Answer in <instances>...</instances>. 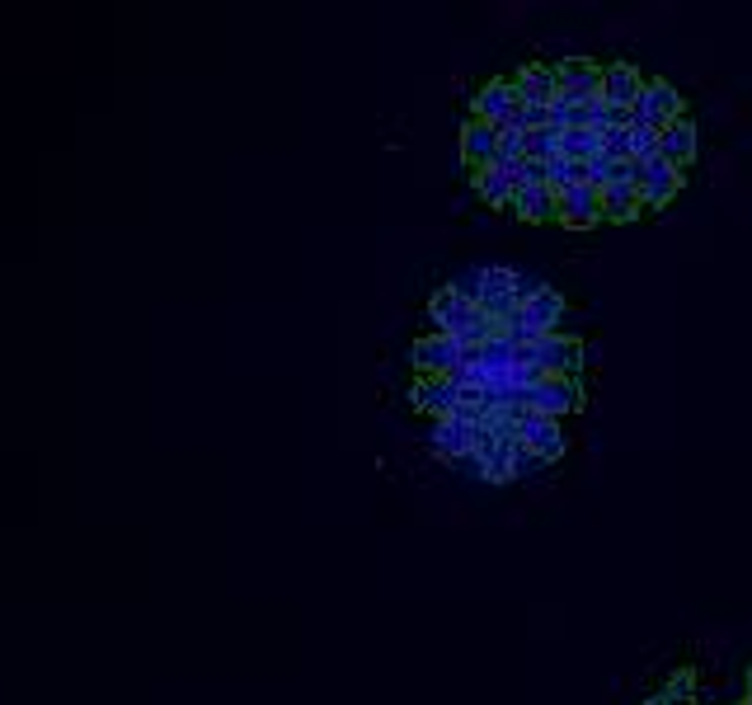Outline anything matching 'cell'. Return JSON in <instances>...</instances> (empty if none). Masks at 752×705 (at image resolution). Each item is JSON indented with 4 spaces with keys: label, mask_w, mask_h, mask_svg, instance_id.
Returning a JSON list of instances; mask_svg holds the SVG:
<instances>
[{
    "label": "cell",
    "mask_w": 752,
    "mask_h": 705,
    "mask_svg": "<svg viewBox=\"0 0 752 705\" xmlns=\"http://www.w3.org/2000/svg\"><path fill=\"white\" fill-rule=\"evenodd\" d=\"M518 184H531V188L550 184V165H546V161H522V170H518Z\"/></svg>",
    "instance_id": "30"
},
{
    "label": "cell",
    "mask_w": 752,
    "mask_h": 705,
    "mask_svg": "<svg viewBox=\"0 0 752 705\" xmlns=\"http://www.w3.org/2000/svg\"><path fill=\"white\" fill-rule=\"evenodd\" d=\"M602 155H611V161H630V127H607L602 132Z\"/></svg>",
    "instance_id": "27"
},
{
    "label": "cell",
    "mask_w": 752,
    "mask_h": 705,
    "mask_svg": "<svg viewBox=\"0 0 752 705\" xmlns=\"http://www.w3.org/2000/svg\"><path fill=\"white\" fill-rule=\"evenodd\" d=\"M546 292V283L537 278V273H522L518 268V278H512V297H518V306H527V302H537Z\"/></svg>",
    "instance_id": "28"
},
{
    "label": "cell",
    "mask_w": 752,
    "mask_h": 705,
    "mask_svg": "<svg viewBox=\"0 0 752 705\" xmlns=\"http://www.w3.org/2000/svg\"><path fill=\"white\" fill-rule=\"evenodd\" d=\"M537 470H546V461L518 438V447H512V480H527V476H537Z\"/></svg>",
    "instance_id": "26"
},
{
    "label": "cell",
    "mask_w": 752,
    "mask_h": 705,
    "mask_svg": "<svg viewBox=\"0 0 752 705\" xmlns=\"http://www.w3.org/2000/svg\"><path fill=\"white\" fill-rule=\"evenodd\" d=\"M659 161H668L682 174H687L691 161H697V123H691V117H678V123H668L659 132Z\"/></svg>",
    "instance_id": "11"
},
{
    "label": "cell",
    "mask_w": 752,
    "mask_h": 705,
    "mask_svg": "<svg viewBox=\"0 0 752 705\" xmlns=\"http://www.w3.org/2000/svg\"><path fill=\"white\" fill-rule=\"evenodd\" d=\"M560 127H537V132H527V161H556L560 155Z\"/></svg>",
    "instance_id": "22"
},
{
    "label": "cell",
    "mask_w": 752,
    "mask_h": 705,
    "mask_svg": "<svg viewBox=\"0 0 752 705\" xmlns=\"http://www.w3.org/2000/svg\"><path fill=\"white\" fill-rule=\"evenodd\" d=\"M512 278H518V268H508V264H480V306L485 302H504L512 297Z\"/></svg>",
    "instance_id": "21"
},
{
    "label": "cell",
    "mask_w": 752,
    "mask_h": 705,
    "mask_svg": "<svg viewBox=\"0 0 752 705\" xmlns=\"http://www.w3.org/2000/svg\"><path fill=\"white\" fill-rule=\"evenodd\" d=\"M743 701H752V668L743 673Z\"/></svg>",
    "instance_id": "31"
},
{
    "label": "cell",
    "mask_w": 752,
    "mask_h": 705,
    "mask_svg": "<svg viewBox=\"0 0 752 705\" xmlns=\"http://www.w3.org/2000/svg\"><path fill=\"white\" fill-rule=\"evenodd\" d=\"M475 193H480V203L489 207H512V193H518V180L504 170H475Z\"/></svg>",
    "instance_id": "19"
},
{
    "label": "cell",
    "mask_w": 752,
    "mask_h": 705,
    "mask_svg": "<svg viewBox=\"0 0 752 705\" xmlns=\"http://www.w3.org/2000/svg\"><path fill=\"white\" fill-rule=\"evenodd\" d=\"M499 136H504V127L485 123V117H470V123L461 127V155L475 170H489L494 155H499Z\"/></svg>",
    "instance_id": "13"
},
{
    "label": "cell",
    "mask_w": 752,
    "mask_h": 705,
    "mask_svg": "<svg viewBox=\"0 0 752 705\" xmlns=\"http://www.w3.org/2000/svg\"><path fill=\"white\" fill-rule=\"evenodd\" d=\"M512 212H518L522 222H560V193L550 184H541V188L518 184V193H512Z\"/></svg>",
    "instance_id": "14"
},
{
    "label": "cell",
    "mask_w": 752,
    "mask_h": 705,
    "mask_svg": "<svg viewBox=\"0 0 752 705\" xmlns=\"http://www.w3.org/2000/svg\"><path fill=\"white\" fill-rule=\"evenodd\" d=\"M560 320H565V297L556 287H546L537 302H527L522 306V325L531 329V335H560Z\"/></svg>",
    "instance_id": "15"
},
{
    "label": "cell",
    "mask_w": 752,
    "mask_h": 705,
    "mask_svg": "<svg viewBox=\"0 0 752 705\" xmlns=\"http://www.w3.org/2000/svg\"><path fill=\"white\" fill-rule=\"evenodd\" d=\"M682 180H687V174L672 170L668 161H649V165H644V180H640V198H644V207H663V203H672V193L682 188Z\"/></svg>",
    "instance_id": "16"
},
{
    "label": "cell",
    "mask_w": 752,
    "mask_h": 705,
    "mask_svg": "<svg viewBox=\"0 0 752 705\" xmlns=\"http://www.w3.org/2000/svg\"><path fill=\"white\" fill-rule=\"evenodd\" d=\"M640 94H644V75H640L636 67H626V62L607 67V81H602V100H607V104H617V109H636Z\"/></svg>",
    "instance_id": "17"
},
{
    "label": "cell",
    "mask_w": 752,
    "mask_h": 705,
    "mask_svg": "<svg viewBox=\"0 0 752 705\" xmlns=\"http://www.w3.org/2000/svg\"><path fill=\"white\" fill-rule=\"evenodd\" d=\"M512 113H518V94H512L508 81L480 85V94H475V104H470V117H485V123H494V127H508Z\"/></svg>",
    "instance_id": "10"
},
{
    "label": "cell",
    "mask_w": 752,
    "mask_h": 705,
    "mask_svg": "<svg viewBox=\"0 0 752 705\" xmlns=\"http://www.w3.org/2000/svg\"><path fill=\"white\" fill-rule=\"evenodd\" d=\"M743 705H752V701H743Z\"/></svg>",
    "instance_id": "32"
},
{
    "label": "cell",
    "mask_w": 752,
    "mask_h": 705,
    "mask_svg": "<svg viewBox=\"0 0 752 705\" xmlns=\"http://www.w3.org/2000/svg\"><path fill=\"white\" fill-rule=\"evenodd\" d=\"M678 117H687V104H682L678 85L644 81V94L636 100V109H630V127H654V132H663L668 123H678Z\"/></svg>",
    "instance_id": "2"
},
{
    "label": "cell",
    "mask_w": 752,
    "mask_h": 705,
    "mask_svg": "<svg viewBox=\"0 0 752 705\" xmlns=\"http://www.w3.org/2000/svg\"><path fill=\"white\" fill-rule=\"evenodd\" d=\"M409 358L414 367H419V377H451V371L461 367V344L451 339V335H424V339H414L409 348Z\"/></svg>",
    "instance_id": "4"
},
{
    "label": "cell",
    "mask_w": 752,
    "mask_h": 705,
    "mask_svg": "<svg viewBox=\"0 0 752 705\" xmlns=\"http://www.w3.org/2000/svg\"><path fill=\"white\" fill-rule=\"evenodd\" d=\"M556 81H560V94L569 104H598L602 100V81L607 71L583 62V57H569V62L556 67Z\"/></svg>",
    "instance_id": "5"
},
{
    "label": "cell",
    "mask_w": 752,
    "mask_h": 705,
    "mask_svg": "<svg viewBox=\"0 0 752 705\" xmlns=\"http://www.w3.org/2000/svg\"><path fill=\"white\" fill-rule=\"evenodd\" d=\"M518 400L531 409V415L565 419L569 409H583V386L573 381V377H546V381H537L531 390H522Z\"/></svg>",
    "instance_id": "3"
},
{
    "label": "cell",
    "mask_w": 752,
    "mask_h": 705,
    "mask_svg": "<svg viewBox=\"0 0 752 705\" xmlns=\"http://www.w3.org/2000/svg\"><path fill=\"white\" fill-rule=\"evenodd\" d=\"M466 390L451 381V377H419L414 381V409H428L433 419H451L461 409Z\"/></svg>",
    "instance_id": "7"
},
{
    "label": "cell",
    "mask_w": 752,
    "mask_h": 705,
    "mask_svg": "<svg viewBox=\"0 0 752 705\" xmlns=\"http://www.w3.org/2000/svg\"><path fill=\"white\" fill-rule=\"evenodd\" d=\"M640 212H644V198H640L636 184H611V188H602V217H607V222H636Z\"/></svg>",
    "instance_id": "18"
},
{
    "label": "cell",
    "mask_w": 752,
    "mask_h": 705,
    "mask_svg": "<svg viewBox=\"0 0 752 705\" xmlns=\"http://www.w3.org/2000/svg\"><path fill=\"white\" fill-rule=\"evenodd\" d=\"M560 222L569 231H588V226H598L607 222L602 217V188H592V184H573L560 193Z\"/></svg>",
    "instance_id": "6"
},
{
    "label": "cell",
    "mask_w": 752,
    "mask_h": 705,
    "mask_svg": "<svg viewBox=\"0 0 752 705\" xmlns=\"http://www.w3.org/2000/svg\"><path fill=\"white\" fill-rule=\"evenodd\" d=\"M447 287H451V292H457V297H461V302H470V306H480V292H485V287H480V268H470V273H461V278H457V283H447Z\"/></svg>",
    "instance_id": "29"
},
{
    "label": "cell",
    "mask_w": 752,
    "mask_h": 705,
    "mask_svg": "<svg viewBox=\"0 0 752 705\" xmlns=\"http://www.w3.org/2000/svg\"><path fill=\"white\" fill-rule=\"evenodd\" d=\"M630 161H659V132L654 127H630Z\"/></svg>",
    "instance_id": "24"
},
{
    "label": "cell",
    "mask_w": 752,
    "mask_h": 705,
    "mask_svg": "<svg viewBox=\"0 0 752 705\" xmlns=\"http://www.w3.org/2000/svg\"><path fill=\"white\" fill-rule=\"evenodd\" d=\"M428 447H433V457L461 466V461L475 452V428H470V423H457V419H433Z\"/></svg>",
    "instance_id": "8"
},
{
    "label": "cell",
    "mask_w": 752,
    "mask_h": 705,
    "mask_svg": "<svg viewBox=\"0 0 752 705\" xmlns=\"http://www.w3.org/2000/svg\"><path fill=\"white\" fill-rule=\"evenodd\" d=\"M663 696H668V701H697V673L678 668V673L663 682Z\"/></svg>",
    "instance_id": "25"
},
{
    "label": "cell",
    "mask_w": 752,
    "mask_h": 705,
    "mask_svg": "<svg viewBox=\"0 0 752 705\" xmlns=\"http://www.w3.org/2000/svg\"><path fill=\"white\" fill-rule=\"evenodd\" d=\"M522 442H527L531 452H537L546 466H550V461H560V457H565V447H569L560 419H546V415H527V423H522Z\"/></svg>",
    "instance_id": "12"
},
{
    "label": "cell",
    "mask_w": 752,
    "mask_h": 705,
    "mask_svg": "<svg viewBox=\"0 0 752 705\" xmlns=\"http://www.w3.org/2000/svg\"><path fill=\"white\" fill-rule=\"evenodd\" d=\"M518 367H537L541 377H573L583 371V344L569 335H541L537 344L518 348Z\"/></svg>",
    "instance_id": "1"
},
{
    "label": "cell",
    "mask_w": 752,
    "mask_h": 705,
    "mask_svg": "<svg viewBox=\"0 0 752 705\" xmlns=\"http://www.w3.org/2000/svg\"><path fill=\"white\" fill-rule=\"evenodd\" d=\"M573 184H588V165L556 155V161H550V188L565 193V188H573Z\"/></svg>",
    "instance_id": "23"
},
{
    "label": "cell",
    "mask_w": 752,
    "mask_h": 705,
    "mask_svg": "<svg viewBox=\"0 0 752 705\" xmlns=\"http://www.w3.org/2000/svg\"><path fill=\"white\" fill-rule=\"evenodd\" d=\"M560 155H565V161H579V165H588L592 155H602V132H598V127L565 132V136H560Z\"/></svg>",
    "instance_id": "20"
},
{
    "label": "cell",
    "mask_w": 752,
    "mask_h": 705,
    "mask_svg": "<svg viewBox=\"0 0 752 705\" xmlns=\"http://www.w3.org/2000/svg\"><path fill=\"white\" fill-rule=\"evenodd\" d=\"M512 94H518V104H556L560 100V81H556V67H522L512 75Z\"/></svg>",
    "instance_id": "9"
}]
</instances>
